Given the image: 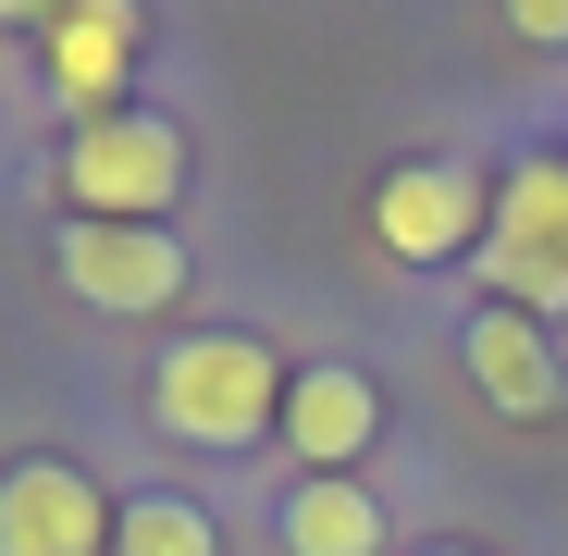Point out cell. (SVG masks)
<instances>
[{"mask_svg":"<svg viewBox=\"0 0 568 556\" xmlns=\"http://www.w3.org/2000/svg\"><path fill=\"white\" fill-rule=\"evenodd\" d=\"M149 408H161V433H185V445H260V433L284 421V371H272L260 334H185V346L161 358Z\"/></svg>","mask_w":568,"mask_h":556,"instance_id":"6da1fadb","label":"cell"},{"mask_svg":"<svg viewBox=\"0 0 568 556\" xmlns=\"http://www.w3.org/2000/svg\"><path fill=\"white\" fill-rule=\"evenodd\" d=\"M483 272H495V310H519V322L568 310V161H556V149H544V161H519V173L495 185Z\"/></svg>","mask_w":568,"mask_h":556,"instance_id":"7a4b0ae2","label":"cell"},{"mask_svg":"<svg viewBox=\"0 0 568 556\" xmlns=\"http://www.w3.org/2000/svg\"><path fill=\"white\" fill-rule=\"evenodd\" d=\"M173 185H185V137L161 112L74 124V149H62V199H87V223H161Z\"/></svg>","mask_w":568,"mask_h":556,"instance_id":"3957f363","label":"cell"},{"mask_svg":"<svg viewBox=\"0 0 568 556\" xmlns=\"http://www.w3.org/2000/svg\"><path fill=\"white\" fill-rule=\"evenodd\" d=\"M483 223H495V185L469 161H396L384 185H371V235H384V260H408V272L483 247Z\"/></svg>","mask_w":568,"mask_h":556,"instance_id":"277c9868","label":"cell"},{"mask_svg":"<svg viewBox=\"0 0 568 556\" xmlns=\"http://www.w3.org/2000/svg\"><path fill=\"white\" fill-rule=\"evenodd\" d=\"M62 285L87 297V310H124V322H149V310H173L185 297V247H173V223H62Z\"/></svg>","mask_w":568,"mask_h":556,"instance_id":"5b68a950","label":"cell"},{"mask_svg":"<svg viewBox=\"0 0 568 556\" xmlns=\"http://www.w3.org/2000/svg\"><path fill=\"white\" fill-rule=\"evenodd\" d=\"M0 556H112V495L74 457L0 471Z\"/></svg>","mask_w":568,"mask_h":556,"instance_id":"8992f818","label":"cell"},{"mask_svg":"<svg viewBox=\"0 0 568 556\" xmlns=\"http://www.w3.org/2000/svg\"><path fill=\"white\" fill-rule=\"evenodd\" d=\"M38 50H50V87L74 100V124H112V100H124V74H136L149 26L124 13V0H74V13L38 26Z\"/></svg>","mask_w":568,"mask_h":556,"instance_id":"52a82bcc","label":"cell"},{"mask_svg":"<svg viewBox=\"0 0 568 556\" xmlns=\"http://www.w3.org/2000/svg\"><path fill=\"white\" fill-rule=\"evenodd\" d=\"M272 433L310 457V483H346V457L384 433V396H371L358 371H284V421Z\"/></svg>","mask_w":568,"mask_h":556,"instance_id":"ba28073f","label":"cell"},{"mask_svg":"<svg viewBox=\"0 0 568 556\" xmlns=\"http://www.w3.org/2000/svg\"><path fill=\"white\" fill-rule=\"evenodd\" d=\"M469 384H483L507 421H556V408H568L556 346H544V322H519V310H483V322H469Z\"/></svg>","mask_w":568,"mask_h":556,"instance_id":"9c48e42d","label":"cell"},{"mask_svg":"<svg viewBox=\"0 0 568 556\" xmlns=\"http://www.w3.org/2000/svg\"><path fill=\"white\" fill-rule=\"evenodd\" d=\"M284 544H297V556H384V507H371L358 483H297Z\"/></svg>","mask_w":568,"mask_h":556,"instance_id":"30bf717a","label":"cell"},{"mask_svg":"<svg viewBox=\"0 0 568 556\" xmlns=\"http://www.w3.org/2000/svg\"><path fill=\"white\" fill-rule=\"evenodd\" d=\"M112 556H223V532L185 495H136V507H112Z\"/></svg>","mask_w":568,"mask_h":556,"instance_id":"8fae6325","label":"cell"},{"mask_svg":"<svg viewBox=\"0 0 568 556\" xmlns=\"http://www.w3.org/2000/svg\"><path fill=\"white\" fill-rule=\"evenodd\" d=\"M519 38H556L568 50V0H519Z\"/></svg>","mask_w":568,"mask_h":556,"instance_id":"7c38bea8","label":"cell"},{"mask_svg":"<svg viewBox=\"0 0 568 556\" xmlns=\"http://www.w3.org/2000/svg\"><path fill=\"white\" fill-rule=\"evenodd\" d=\"M433 556H469V544H433Z\"/></svg>","mask_w":568,"mask_h":556,"instance_id":"4fadbf2b","label":"cell"}]
</instances>
